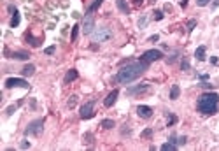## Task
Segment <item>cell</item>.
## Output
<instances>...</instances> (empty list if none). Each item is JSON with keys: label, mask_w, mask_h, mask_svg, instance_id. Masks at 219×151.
<instances>
[{"label": "cell", "mask_w": 219, "mask_h": 151, "mask_svg": "<svg viewBox=\"0 0 219 151\" xmlns=\"http://www.w3.org/2000/svg\"><path fill=\"white\" fill-rule=\"evenodd\" d=\"M181 69H182V70H189V60H188V58H182V62H181Z\"/></svg>", "instance_id": "83f0119b"}, {"label": "cell", "mask_w": 219, "mask_h": 151, "mask_svg": "<svg viewBox=\"0 0 219 151\" xmlns=\"http://www.w3.org/2000/svg\"><path fill=\"white\" fill-rule=\"evenodd\" d=\"M30 146H32V144H30L28 141H21V144H19V148H21V150H28Z\"/></svg>", "instance_id": "1f68e13d"}, {"label": "cell", "mask_w": 219, "mask_h": 151, "mask_svg": "<svg viewBox=\"0 0 219 151\" xmlns=\"http://www.w3.org/2000/svg\"><path fill=\"white\" fill-rule=\"evenodd\" d=\"M82 32L86 35H91L95 32V18H93V14H86L84 16V19H82Z\"/></svg>", "instance_id": "ba28073f"}, {"label": "cell", "mask_w": 219, "mask_h": 151, "mask_svg": "<svg viewBox=\"0 0 219 151\" xmlns=\"http://www.w3.org/2000/svg\"><path fill=\"white\" fill-rule=\"evenodd\" d=\"M158 39H160V35H158V34H154V35H151V37H149V42H156Z\"/></svg>", "instance_id": "74e56055"}, {"label": "cell", "mask_w": 219, "mask_h": 151, "mask_svg": "<svg viewBox=\"0 0 219 151\" xmlns=\"http://www.w3.org/2000/svg\"><path fill=\"white\" fill-rule=\"evenodd\" d=\"M5 88H9V90L11 88H25V90H28L30 84L21 77H9V79H5Z\"/></svg>", "instance_id": "52a82bcc"}, {"label": "cell", "mask_w": 219, "mask_h": 151, "mask_svg": "<svg viewBox=\"0 0 219 151\" xmlns=\"http://www.w3.org/2000/svg\"><path fill=\"white\" fill-rule=\"evenodd\" d=\"M177 123V116L175 114H170L168 113V119H167V127H174Z\"/></svg>", "instance_id": "cb8c5ba5"}, {"label": "cell", "mask_w": 219, "mask_h": 151, "mask_svg": "<svg viewBox=\"0 0 219 151\" xmlns=\"http://www.w3.org/2000/svg\"><path fill=\"white\" fill-rule=\"evenodd\" d=\"M149 90V84H139V86H132L126 90L128 95H137V93H142V91H147Z\"/></svg>", "instance_id": "4fadbf2b"}, {"label": "cell", "mask_w": 219, "mask_h": 151, "mask_svg": "<svg viewBox=\"0 0 219 151\" xmlns=\"http://www.w3.org/2000/svg\"><path fill=\"white\" fill-rule=\"evenodd\" d=\"M102 2H104V0H93V4L88 7V14H93V12H95V11L102 5Z\"/></svg>", "instance_id": "ffe728a7"}, {"label": "cell", "mask_w": 219, "mask_h": 151, "mask_svg": "<svg viewBox=\"0 0 219 151\" xmlns=\"http://www.w3.org/2000/svg\"><path fill=\"white\" fill-rule=\"evenodd\" d=\"M12 60H21V62H28L30 60V53L28 51H14L11 55Z\"/></svg>", "instance_id": "7c38bea8"}, {"label": "cell", "mask_w": 219, "mask_h": 151, "mask_svg": "<svg viewBox=\"0 0 219 151\" xmlns=\"http://www.w3.org/2000/svg\"><path fill=\"white\" fill-rule=\"evenodd\" d=\"M205 51H207V47H205V46H198V47H196L195 56H196V60H198V62H203V60H205Z\"/></svg>", "instance_id": "2e32d148"}, {"label": "cell", "mask_w": 219, "mask_h": 151, "mask_svg": "<svg viewBox=\"0 0 219 151\" xmlns=\"http://www.w3.org/2000/svg\"><path fill=\"white\" fill-rule=\"evenodd\" d=\"M152 18H154L156 21H161V19L165 18V14H163V11H160V9H156V11L152 12Z\"/></svg>", "instance_id": "d4e9b609"}, {"label": "cell", "mask_w": 219, "mask_h": 151, "mask_svg": "<svg viewBox=\"0 0 219 151\" xmlns=\"http://www.w3.org/2000/svg\"><path fill=\"white\" fill-rule=\"evenodd\" d=\"M210 4V0H196V5L198 7H205V5H209Z\"/></svg>", "instance_id": "4dcf8cb0"}, {"label": "cell", "mask_w": 219, "mask_h": 151, "mask_svg": "<svg viewBox=\"0 0 219 151\" xmlns=\"http://www.w3.org/2000/svg\"><path fill=\"white\" fill-rule=\"evenodd\" d=\"M219 109V95L214 91H205L198 97V102H196V111L205 116H212L216 114Z\"/></svg>", "instance_id": "7a4b0ae2"}, {"label": "cell", "mask_w": 219, "mask_h": 151, "mask_svg": "<svg viewBox=\"0 0 219 151\" xmlns=\"http://www.w3.org/2000/svg\"><path fill=\"white\" fill-rule=\"evenodd\" d=\"M44 130V118H37L34 121H30L25 128V135H32V137H37L40 135Z\"/></svg>", "instance_id": "3957f363"}, {"label": "cell", "mask_w": 219, "mask_h": 151, "mask_svg": "<svg viewBox=\"0 0 219 151\" xmlns=\"http://www.w3.org/2000/svg\"><path fill=\"white\" fill-rule=\"evenodd\" d=\"M75 102H77V97L74 95V97H70V100H69V107H74V106H75Z\"/></svg>", "instance_id": "e575fe53"}, {"label": "cell", "mask_w": 219, "mask_h": 151, "mask_svg": "<svg viewBox=\"0 0 219 151\" xmlns=\"http://www.w3.org/2000/svg\"><path fill=\"white\" fill-rule=\"evenodd\" d=\"M186 141H188V137H186V135H181L179 141H177V146H179V144H186Z\"/></svg>", "instance_id": "d590c367"}, {"label": "cell", "mask_w": 219, "mask_h": 151, "mask_svg": "<svg viewBox=\"0 0 219 151\" xmlns=\"http://www.w3.org/2000/svg\"><path fill=\"white\" fill-rule=\"evenodd\" d=\"M116 7L119 9L121 14H130V5L126 0H116Z\"/></svg>", "instance_id": "5bb4252c"}, {"label": "cell", "mask_w": 219, "mask_h": 151, "mask_svg": "<svg viewBox=\"0 0 219 151\" xmlns=\"http://www.w3.org/2000/svg\"><path fill=\"white\" fill-rule=\"evenodd\" d=\"M210 63H212V65H218V63H219V58H218V56H212V58H210Z\"/></svg>", "instance_id": "f35d334b"}, {"label": "cell", "mask_w": 219, "mask_h": 151, "mask_svg": "<svg viewBox=\"0 0 219 151\" xmlns=\"http://www.w3.org/2000/svg\"><path fill=\"white\" fill-rule=\"evenodd\" d=\"M54 51H56V46H49V47H46V49H44V55H47V56H49V55H54Z\"/></svg>", "instance_id": "4316f807"}, {"label": "cell", "mask_w": 219, "mask_h": 151, "mask_svg": "<svg viewBox=\"0 0 219 151\" xmlns=\"http://www.w3.org/2000/svg\"><path fill=\"white\" fill-rule=\"evenodd\" d=\"M91 39H93V42H105V40L112 39V30L107 28V27L95 28V32L91 34Z\"/></svg>", "instance_id": "277c9868"}, {"label": "cell", "mask_w": 219, "mask_h": 151, "mask_svg": "<svg viewBox=\"0 0 219 151\" xmlns=\"http://www.w3.org/2000/svg\"><path fill=\"white\" fill-rule=\"evenodd\" d=\"M137 114L140 116V118H151L152 116V107H149V106H139L137 107Z\"/></svg>", "instance_id": "8fae6325"}, {"label": "cell", "mask_w": 219, "mask_h": 151, "mask_svg": "<svg viewBox=\"0 0 219 151\" xmlns=\"http://www.w3.org/2000/svg\"><path fill=\"white\" fill-rule=\"evenodd\" d=\"M147 67H149V63L142 62V60L133 62V63H128V65H125V67H121L117 70L116 81L121 83V84H130V83H133L135 79H139L140 76L144 74L147 70Z\"/></svg>", "instance_id": "6da1fadb"}, {"label": "cell", "mask_w": 219, "mask_h": 151, "mask_svg": "<svg viewBox=\"0 0 219 151\" xmlns=\"http://www.w3.org/2000/svg\"><path fill=\"white\" fill-rule=\"evenodd\" d=\"M117 95H119V90L116 88V90H112L109 95L105 97V100H104V106L105 107H112L114 104H116V100H117Z\"/></svg>", "instance_id": "30bf717a"}, {"label": "cell", "mask_w": 219, "mask_h": 151, "mask_svg": "<svg viewBox=\"0 0 219 151\" xmlns=\"http://www.w3.org/2000/svg\"><path fill=\"white\" fill-rule=\"evenodd\" d=\"M7 9H9V12H12V18H11V28H16V27L19 25V21H21V16H19L18 9H16L14 5H9Z\"/></svg>", "instance_id": "9c48e42d"}, {"label": "cell", "mask_w": 219, "mask_h": 151, "mask_svg": "<svg viewBox=\"0 0 219 151\" xmlns=\"http://www.w3.org/2000/svg\"><path fill=\"white\" fill-rule=\"evenodd\" d=\"M200 79H202V81H207V79H209V74H203V76H200Z\"/></svg>", "instance_id": "ab89813d"}, {"label": "cell", "mask_w": 219, "mask_h": 151, "mask_svg": "<svg viewBox=\"0 0 219 151\" xmlns=\"http://www.w3.org/2000/svg\"><path fill=\"white\" fill-rule=\"evenodd\" d=\"M34 72H35V65H32V63H28V65H25V67L21 69V74L25 76V77H26V76H32Z\"/></svg>", "instance_id": "d6986e66"}, {"label": "cell", "mask_w": 219, "mask_h": 151, "mask_svg": "<svg viewBox=\"0 0 219 151\" xmlns=\"http://www.w3.org/2000/svg\"><path fill=\"white\" fill-rule=\"evenodd\" d=\"M146 25H147V18L142 16V18L139 19V28H146Z\"/></svg>", "instance_id": "f546056e"}, {"label": "cell", "mask_w": 219, "mask_h": 151, "mask_svg": "<svg viewBox=\"0 0 219 151\" xmlns=\"http://www.w3.org/2000/svg\"><path fill=\"white\" fill-rule=\"evenodd\" d=\"M200 86H203L205 90H212V84H210V83H202Z\"/></svg>", "instance_id": "8d00e7d4"}, {"label": "cell", "mask_w": 219, "mask_h": 151, "mask_svg": "<svg viewBox=\"0 0 219 151\" xmlns=\"http://www.w3.org/2000/svg\"><path fill=\"white\" fill-rule=\"evenodd\" d=\"M177 150V144L175 142H165V144H161V151H175Z\"/></svg>", "instance_id": "44dd1931"}, {"label": "cell", "mask_w": 219, "mask_h": 151, "mask_svg": "<svg viewBox=\"0 0 219 151\" xmlns=\"http://www.w3.org/2000/svg\"><path fill=\"white\" fill-rule=\"evenodd\" d=\"M161 58H163V53L160 49H147V51H144V55L140 56V60L146 62V63H152V62L161 60Z\"/></svg>", "instance_id": "5b68a950"}, {"label": "cell", "mask_w": 219, "mask_h": 151, "mask_svg": "<svg viewBox=\"0 0 219 151\" xmlns=\"http://www.w3.org/2000/svg\"><path fill=\"white\" fill-rule=\"evenodd\" d=\"M100 127L109 130V128H114V127H116V123H114V119H102V121H100Z\"/></svg>", "instance_id": "7402d4cb"}, {"label": "cell", "mask_w": 219, "mask_h": 151, "mask_svg": "<svg viewBox=\"0 0 219 151\" xmlns=\"http://www.w3.org/2000/svg\"><path fill=\"white\" fill-rule=\"evenodd\" d=\"M77 77H79V72H77L75 69H70V70H67V74H65V77H63V83H65V84H69V83L75 81Z\"/></svg>", "instance_id": "9a60e30c"}, {"label": "cell", "mask_w": 219, "mask_h": 151, "mask_svg": "<svg viewBox=\"0 0 219 151\" xmlns=\"http://www.w3.org/2000/svg\"><path fill=\"white\" fill-rule=\"evenodd\" d=\"M188 5V0H181V7H186Z\"/></svg>", "instance_id": "60d3db41"}, {"label": "cell", "mask_w": 219, "mask_h": 151, "mask_svg": "<svg viewBox=\"0 0 219 151\" xmlns=\"http://www.w3.org/2000/svg\"><path fill=\"white\" fill-rule=\"evenodd\" d=\"M195 27H196V19L188 21V32H193V30H195Z\"/></svg>", "instance_id": "f1b7e54d"}, {"label": "cell", "mask_w": 219, "mask_h": 151, "mask_svg": "<svg viewBox=\"0 0 219 151\" xmlns=\"http://www.w3.org/2000/svg\"><path fill=\"white\" fill-rule=\"evenodd\" d=\"M151 135H152V130H151V128H146V130L142 132V137H151Z\"/></svg>", "instance_id": "d6a6232c"}, {"label": "cell", "mask_w": 219, "mask_h": 151, "mask_svg": "<svg viewBox=\"0 0 219 151\" xmlns=\"http://www.w3.org/2000/svg\"><path fill=\"white\" fill-rule=\"evenodd\" d=\"M84 142H89V144H91V142H93V135H91V134H86V135H84Z\"/></svg>", "instance_id": "836d02e7"}, {"label": "cell", "mask_w": 219, "mask_h": 151, "mask_svg": "<svg viewBox=\"0 0 219 151\" xmlns=\"http://www.w3.org/2000/svg\"><path fill=\"white\" fill-rule=\"evenodd\" d=\"M79 116H81V119H89V118H93V116H95V102L89 100V102L82 104Z\"/></svg>", "instance_id": "8992f818"}, {"label": "cell", "mask_w": 219, "mask_h": 151, "mask_svg": "<svg viewBox=\"0 0 219 151\" xmlns=\"http://www.w3.org/2000/svg\"><path fill=\"white\" fill-rule=\"evenodd\" d=\"M19 104H21V102H18V104H12V106H9V107L5 109V114H7V116H12V113H14V111L18 109V106H19Z\"/></svg>", "instance_id": "484cf974"}, {"label": "cell", "mask_w": 219, "mask_h": 151, "mask_svg": "<svg viewBox=\"0 0 219 151\" xmlns=\"http://www.w3.org/2000/svg\"><path fill=\"white\" fill-rule=\"evenodd\" d=\"M79 28H81L79 25H74V27H72V34H70V40H72V42H75V40H77V35H79Z\"/></svg>", "instance_id": "603a6c76"}, {"label": "cell", "mask_w": 219, "mask_h": 151, "mask_svg": "<svg viewBox=\"0 0 219 151\" xmlns=\"http://www.w3.org/2000/svg\"><path fill=\"white\" fill-rule=\"evenodd\" d=\"M26 42H28L30 46H34V47H39L42 40H40V39H37V37H34V35H32V34L28 32V34H26Z\"/></svg>", "instance_id": "e0dca14e"}, {"label": "cell", "mask_w": 219, "mask_h": 151, "mask_svg": "<svg viewBox=\"0 0 219 151\" xmlns=\"http://www.w3.org/2000/svg\"><path fill=\"white\" fill-rule=\"evenodd\" d=\"M179 95H181V88H179V84H172V90H170V99H172V100H177V99H179Z\"/></svg>", "instance_id": "ac0fdd59"}]
</instances>
